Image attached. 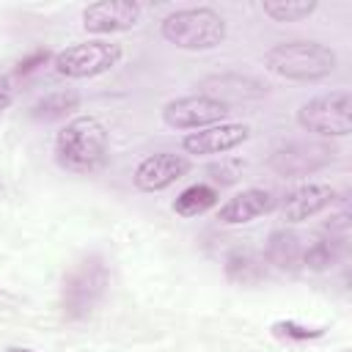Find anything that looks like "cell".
Returning <instances> with one entry per match:
<instances>
[{
  "mask_svg": "<svg viewBox=\"0 0 352 352\" xmlns=\"http://www.w3.org/2000/svg\"><path fill=\"white\" fill-rule=\"evenodd\" d=\"M55 160L72 173H96L107 160V129L94 116H77L55 135Z\"/></svg>",
  "mask_w": 352,
  "mask_h": 352,
  "instance_id": "6da1fadb",
  "label": "cell"
},
{
  "mask_svg": "<svg viewBox=\"0 0 352 352\" xmlns=\"http://www.w3.org/2000/svg\"><path fill=\"white\" fill-rule=\"evenodd\" d=\"M336 52L319 41H280L264 52V66L272 74L297 82L324 80L336 72Z\"/></svg>",
  "mask_w": 352,
  "mask_h": 352,
  "instance_id": "7a4b0ae2",
  "label": "cell"
},
{
  "mask_svg": "<svg viewBox=\"0 0 352 352\" xmlns=\"http://www.w3.org/2000/svg\"><path fill=\"white\" fill-rule=\"evenodd\" d=\"M160 30H162V38L179 50H214L226 41L223 16L206 6L168 14Z\"/></svg>",
  "mask_w": 352,
  "mask_h": 352,
  "instance_id": "3957f363",
  "label": "cell"
},
{
  "mask_svg": "<svg viewBox=\"0 0 352 352\" xmlns=\"http://www.w3.org/2000/svg\"><path fill=\"white\" fill-rule=\"evenodd\" d=\"M107 289V267L102 264L99 256H88L82 258L66 278H63V289H60V302L66 316L72 319H82L94 311V305L102 300Z\"/></svg>",
  "mask_w": 352,
  "mask_h": 352,
  "instance_id": "277c9868",
  "label": "cell"
},
{
  "mask_svg": "<svg viewBox=\"0 0 352 352\" xmlns=\"http://www.w3.org/2000/svg\"><path fill=\"white\" fill-rule=\"evenodd\" d=\"M297 124L322 138H344L352 132V96L346 91L314 96L297 110Z\"/></svg>",
  "mask_w": 352,
  "mask_h": 352,
  "instance_id": "5b68a950",
  "label": "cell"
},
{
  "mask_svg": "<svg viewBox=\"0 0 352 352\" xmlns=\"http://www.w3.org/2000/svg\"><path fill=\"white\" fill-rule=\"evenodd\" d=\"M121 55H124V50L116 41H104V38L80 41L55 55V69H58V74L72 77V80L96 77L102 72H110L121 60Z\"/></svg>",
  "mask_w": 352,
  "mask_h": 352,
  "instance_id": "8992f818",
  "label": "cell"
},
{
  "mask_svg": "<svg viewBox=\"0 0 352 352\" xmlns=\"http://www.w3.org/2000/svg\"><path fill=\"white\" fill-rule=\"evenodd\" d=\"M226 116H228V107L204 94L170 99L162 107V121L173 129H204L212 124H223Z\"/></svg>",
  "mask_w": 352,
  "mask_h": 352,
  "instance_id": "52a82bcc",
  "label": "cell"
},
{
  "mask_svg": "<svg viewBox=\"0 0 352 352\" xmlns=\"http://www.w3.org/2000/svg\"><path fill=\"white\" fill-rule=\"evenodd\" d=\"M187 173H190V160L184 154L157 151V154H148L146 160L138 162V168L132 173V182L143 192H160V190L170 187L173 182H179Z\"/></svg>",
  "mask_w": 352,
  "mask_h": 352,
  "instance_id": "ba28073f",
  "label": "cell"
},
{
  "mask_svg": "<svg viewBox=\"0 0 352 352\" xmlns=\"http://www.w3.org/2000/svg\"><path fill=\"white\" fill-rule=\"evenodd\" d=\"M333 160V151L316 143H286L280 148H275L270 154V168L278 176L286 179H300L308 176L314 170H319L322 165H327Z\"/></svg>",
  "mask_w": 352,
  "mask_h": 352,
  "instance_id": "9c48e42d",
  "label": "cell"
},
{
  "mask_svg": "<svg viewBox=\"0 0 352 352\" xmlns=\"http://www.w3.org/2000/svg\"><path fill=\"white\" fill-rule=\"evenodd\" d=\"M250 138V126L248 124H212L204 129L190 132L182 146L187 154H198V157H212V154H226L236 146H242Z\"/></svg>",
  "mask_w": 352,
  "mask_h": 352,
  "instance_id": "30bf717a",
  "label": "cell"
},
{
  "mask_svg": "<svg viewBox=\"0 0 352 352\" xmlns=\"http://www.w3.org/2000/svg\"><path fill=\"white\" fill-rule=\"evenodd\" d=\"M140 19V6L135 0H99L82 11V28L88 33H116L129 30Z\"/></svg>",
  "mask_w": 352,
  "mask_h": 352,
  "instance_id": "8fae6325",
  "label": "cell"
},
{
  "mask_svg": "<svg viewBox=\"0 0 352 352\" xmlns=\"http://www.w3.org/2000/svg\"><path fill=\"white\" fill-rule=\"evenodd\" d=\"M198 94L231 107V104H239V102L261 99L264 96V85L258 80H253V77H245V74H236V72H223V74L204 77Z\"/></svg>",
  "mask_w": 352,
  "mask_h": 352,
  "instance_id": "7c38bea8",
  "label": "cell"
},
{
  "mask_svg": "<svg viewBox=\"0 0 352 352\" xmlns=\"http://www.w3.org/2000/svg\"><path fill=\"white\" fill-rule=\"evenodd\" d=\"M336 201V190L324 182H308L300 184L297 190H292L283 204H280V214L286 223H302L319 212H324L327 206H333Z\"/></svg>",
  "mask_w": 352,
  "mask_h": 352,
  "instance_id": "4fadbf2b",
  "label": "cell"
},
{
  "mask_svg": "<svg viewBox=\"0 0 352 352\" xmlns=\"http://www.w3.org/2000/svg\"><path fill=\"white\" fill-rule=\"evenodd\" d=\"M272 209H275V195L270 190L248 187V190L236 192L234 198H228L217 209V220L226 226H242V223H250V220H256Z\"/></svg>",
  "mask_w": 352,
  "mask_h": 352,
  "instance_id": "5bb4252c",
  "label": "cell"
},
{
  "mask_svg": "<svg viewBox=\"0 0 352 352\" xmlns=\"http://www.w3.org/2000/svg\"><path fill=\"white\" fill-rule=\"evenodd\" d=\"M267 264L286 270V272H297L302 267V239L300 234L289 231V228H278L270 234L267 239Z\"/></svg>",
  "mask_w": 352,
  "mask_h": 352,
  "instance_id": "9a60e30c",
  "label": "cell"
},
{
  "mask_svg": "<svg viewBox=\"0 0 352 352\" xmlns=\"http://www.w3.org/2000/svg\"><path fill=\"white\" fill-rule=\"evenodd\" d=\"M80 107V94L72 88L63 91H52L47 96H41L33 107H30V118L36 121H60L66 116H72Z\"/></svg>",
  "mask_w": 352,
  "mask_h": 352,
  "instance_id": "2e32d148",
  "label": "cell"
},
{
  "mask_svg": "<svg viewBox=\"0 0 352 352\" xmlns=\"http://www.w3.org/2000/svg\"><path fill=\"white\" fill-rule=\"evenodd\" d=\"M217 204V190L209 184H190L173 201V212L182 217H198Z\"/></svg>",
  "mask_w": 352,
  "mask_h": 352,
  "instance_id": "e0dca14e",
  "label": "cell"
},
{
  "mask_svg": "<svg viewBox=\"0 0 352 352\" xmlns=\"http://www.w3.org/2000/svg\"><path fill=\"white\" fill-rule=\"evenodd\" d=\"M226 278L231 283H258L264 278V261L250 250H234L226 258Z\"/></svg>",
  "mask_w": 352,
  "mask_h": 352,
  "instance_id": "ac0fdd59",
  "label": "cell"
},
{
  "mask_svg": "<svg viewBox=\"0 0 352 352\" xmlns=\"http://www.w3.org/2000/svg\"><path fill=\"white\" fill-rule=\"evenodd\" d=\"M338 256H341V239L322 236V239L311 242L308 248H302V267L314 270V272H324L338 261Z\"/></svg>",
  "mask_w": 352,
  "mask_h": 352,
  "instance_id": "d6986e66",
  "label": "cell"
},
{
  "mask_svg": "<svg viewBox=\"0 0 352 352\" xmlns=\"http://www.w3.org/2000/svg\"><path fill=\"white\" fill-rule=\"evenodd\" d=\"M316 11L314 0H267L264 3V14L275 22H297L305 19Z\"/></svg>",
  "mask_w": 352,
  "mask_h": 352,
  "instance_id": "ffe728a7",
  "label": "cell"
},
{
  "mask_svg": "<svg viewBox=\"0 0 352 352\" xmlns=\"http://www.w3.org/2000/svg\"><path fill=\"white\" fill-rule=\"evenodd\" d=\"M272 333H275L278 338H283V341H300V344L324 336L322 327H308V324H300V322H294V319H280V322H275V324H272Z\"/></svg>",
  "mask_w": 352,
  "mask_h": 352,
  "instance_id": "44dd1931",
  "label": "cell"
},
{
  "mask_svg": "<svg viewBox=\"0 0 352 352\" xmlns=\"http://www.w3.org/2000/svg\"><path fill=\"white\" fill-rule=\"evenodd\" d=\"M239 168H242V165H239L236 160H223L220 165H212L209 173H212L214 182H220V184H231V182L239 176Z\"/></svg>",
  "mask_w": 352,
  "mask_h": 352,
  "instance_id": "7402d4cb",
  "label": "cell"
},
{
  "mask_svg": "<svg viewBox=\"0 0 352 352\" xmlns=\"http://www.w3.org/2000/svg\"><path fill=\"white\" fill-rule=\"evenodd\" d=\"M50 60V52L47 50H36V52H30L28 58H22L19 63H16V69H14V74H30V72H36L38 66H44Z\"/></svg>",
  "mask_w": 352,
  "mask_h": 352,
  "instance_id": "603a6c76",
  "label": "cell"
},
{
  "mask_svg": "<svg viewBox=\"0 0 352 352\" xmlns=\"http://www.w3.org/2000/svg\"><path fill=\"white\" fill-rule=\"evenodd\" d=\"M324 228L330 231V236H346V231H349V214L346 212L330 214V220L324 223Z\"/></svg>",
  "mask_w": 352,
  "mask_h": 352,
  "instance_id": "cb8c5ba5",
  "label": "cell"
},
{
  "mask_svg": "<svg viewBox=\"0 0 352 352\" xmlns=\"http://www.w3.org/2000/svg\"><path fill=\"white\" fill-rule=\"evenodd\" d=\"M11 102H14L11 82H8V77H3V74H0V113H6V110L11 107Z\"/></svg>",
  "mask_w": 352,
  "mask_h": 352,
  "instance_id": "d4e9b609",
  "label": "cell"
},
{
  "mask_svg": "<svg viewBox=\"0 0 352 352\" xmlns=\"http://www.w3.org/2000/svg\"><path fill=\"white\" fill-rule=\"evenodd\" d=\"M8 352H33V349H22V346H8Z\"/></svg>",
  "mask_w": 352,
  "mask_h": 352,
  "instance_id": "484cf974",
  "label": "cell"
}]
</instances>
